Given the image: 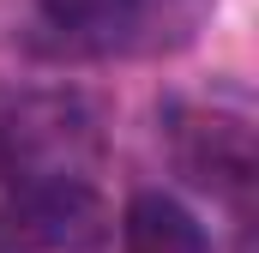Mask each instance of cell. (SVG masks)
Returning <instances> with one entry per match:
<instances>
[{"mask_svg":"<svg viewBox=\"0 0 259 253\" xmlns=\"http://www.w3.org/2000/svg\"><path fill=\"white\" fill-rule=\"evenodd\" d=\"M66 55H175L211 18V0H36Z\"/></svg>","mask_w":259,"mask_h":253,"instance_id":"cell-1","label":"cell"},{"mask_svg":"<svg viewBox=\"0 0 259 253\" xmlns=\"http://www.w3.org/2000/svg\"><path fill=\"white\" fill-rule=\"evenodd\" d=\"M97 115L61 97V91H12L0 97V175L18 181H55V175H84L97 157Z\"/></svg>","mask_w":259,"mask_h":253,"instance_id":"cell-2","label":"cell"},{"mask_svg":"<svg viewBox=\"0 0 259 253\" xmlns=\"http://www.w3.org/2000/svg\"><path fill=\"white\" fill-rule=\"evenodd\" d=\"M109 235V205L84 175L18 181L0 205V247L6 253H91Z\"/></svg>","mask_w":259,"mask_h":253,"instance_id":"cell-3","label":"cell"},{"mask_svg":"<svg viewBox=\"0 0 259 253\" xmlns=\"http://www.w3.org/2000/svg\"><path fill=\"white\" fill-rule=\"evenodd\" d=\"M169 133V157L193 187L217 193V199H241L259 175V145L253 121L241 109H217V103H175L163 115Z\"/></svg>","mask_w":259,"mask_h":253,"instance_id":"cell-4","label":"cell"},{"mask_svg":"<svg viewBox=\"0 0 259 253\" xmlns=\"http://www.w3.org/2000/svg\"><path fill=\"white\" fill-rule=\"evenodd\" d=\"M121 253H211V235L169 193H133L121 211Z\"/></svg>","mask_w":259,"mask_h":253,"instance_id":"cell-5","label":"cell"}]
</instances>
